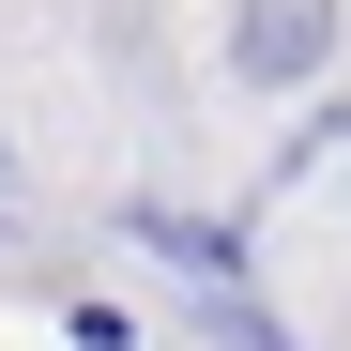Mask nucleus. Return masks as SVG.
Listing matches in <instances>:
<instances>
[{
	"label": "nucleus",
	"instance_id": "obj_1",
	"mask_svg": "<svg viewBox=\"0 0 351 351\" xmlns=\"http://www.w3.org/2000/svg\"><path fill=\"white\" fill-rule=\"evenodd\" d=\"M336 46H351V0H229L214 16V77L260 92V107H290V92L336 77Z\"/></svg>",
	"mask_w": 351,
	"mask_h": 351
},
{
	"label": "nucleus",
	"instance_id": "obj_2",
	"mask_svg": "<svg viewBox=\"0 0 351 351\" xmlns=\"http://www.w3.org/2000/svg\"><path fill=\"white\" fill-rule=\"evenodd\" d=\"M199 336H214V351H290V321L260 306L245 275H199Z\"/></svg>",
	"mask_w": 351,
	"mask_h": 351
},
{
	"label": "nucleus",
	"instance_id": "obj_3",
	"mask_svg": "<svg viewBox=\"0 0 351 351\" xmlns=\"http://www.w3.org/2000/svg\"><path fill=\"white\" fill-rule=\"evenodd\" d=\"M0 199H16V138H0Z\"/></svg>",
	"mask_w": 351,
	"mask_h": 351
}]
</instances>
